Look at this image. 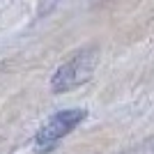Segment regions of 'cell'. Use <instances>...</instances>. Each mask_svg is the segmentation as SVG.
I'll return each mask as SVG.
<instances>
[{"label": "cell", "instance_id": "6da1fadb", "mask_svg": "<svg viewBox=\"0 0 154 154\" xmlns=\"http://www.w3.org/2000/svg\"><path fill=\"white\" fill-rule=\"evenodd\" d=\"M97 58H99L97 48H85V51L76 53L71 60H67L64 64H60L51 78V90L60 94V92H69L81 83L90 81L92 71L97 67Z\"/></svg>", "mask_w": 154, "mask_h": 154}, {"label": "cell", "instance_id": "7a4b0ae2", "mask_svg": "<svg viewBox=\"0 0 154 154\" xmlns=\"http://www.w3.org/2000/svg\"><path fill=\"white\" fill-rule=\"evenodd\" d=\"M85 110L81 108H69V110H60L39 129L37 138H35V147L37 152H51L64 136H69L78 124L85 120Z\"/></svg>", "mask_w": 154, "mask_h": 154}]
</instances>
